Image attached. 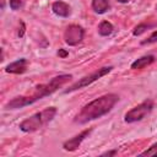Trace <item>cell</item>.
<instances>
[{
    "mask_svg": "<svg viewBox=\"0 0 157 157\" xmlns=\"http://www.w3.org/2000/svg\"><path fill=\"white\" fill-rule=\"evenodd\" d=\"M71 78H72V76L71 75H67V74H63V75L55 76L49 82L42 83V85L37 86L34 88V91L32 92V94H28V96H18V97L12 98L11 101H9L6 103L5 108L6 109H20V108H23L26 105L33 104L34 102H37V101H39V99H42V98H44V97L50 96L52 93H54L56 90H59L66 82H69Z\"/></svg>",
    "mask_w": 157,
    "mask_h": 157,
    "instance_id": "cell-1",
    "label": "cell"
},
{
    "mask_svg": "<svg viewBox=\"0 0 157 157\" xmlns=\"http://www.w3.org/2000/svg\"><path fill=\"white\" fill-rule=\"evenodd\" d=\"M118 101L119 97L114 93L103 94L93 99L92 102L87 103L86 105H83L82 109L78 112V114L75 117L74 121L77 124H86L91 120L98 119L105 115L107 113H109L113 109V107L118 103Z\"/></svg>",
    "mask_w": 157,
    "mask_h": 157,
    "instance_id": "cell-2",
    "label": "cell"
},
{
    "mask_svg": "<svg viewBox=\"0 0 157 157\" xmlns=\"http://www.w3.org/2000/svg\"><path fill=\"white\" fill-rule=\"evenodd\" d=\"M56 113H58V109L55 107L45 108V109L31 115L29 118L25 119L22 123H20L18 128H20V130H22L25 132L37 131V130L42 129L43 126H45L48 123H50L55 118Z\"/></svg>",
    "mask_w": 157,
    "mask_h": 157,
    "instance_id": "cell-3",
    "label": "cell"
},
{
    "mask_svg": "<svg viewBox=\"0 0 157 157\" xmlns=\"http://www.w3.org/2000/svg\"><path fill=\"white\" fill-rule=\"evenodd\" d=\"M112 70H113V66H103V67H101V69L93 71L92 74H90V75H87V76H83L82 78H80V80L76 81L75 83H72L67 90H65V93H70V92H74V91L80 90V88H83V87H86V86L93 83L94 81L99 80L101 77L105 76V75L109 74Z\"/></svg>",
    "mask_w": 157,
    "mask_h": 157,
    "instance_id": "cell-4",
    "label": "cell"
},
{
    "mask_svg": "<svg viewBox=\"0 0 157 157\" xmlns=\"http://www.w3.org/2000/svg\"><path fill=\"white\" fill-rule=\"evenodd\" d=\"M153 108V101L151 99H146L142 103L137 104L136 107H134L132 109H130L126 114H125V118L124 120L126 123H135V121H139V120H142Z\"/></svg>",
    "mask_w": 157,
    "mask_h": 157,
    "instance_id": "cell-5",
    "label": "cell"
},
{
    "mask_svg": "<svg viewBox=\"0 0 157 157\" xmlns=\"http://www.w3.org/2000/svg\"><path fill=\"white\" fill-rule=\"evenodd\" d=\"M85 36V31L78 25H70L64 33V40L69 45H76L82 42Z\"/></svg>",
    "mask_w": 157,
    "mask_h": 157,
    "instance_id": "cell-6",
    "label": "cell"
},
{
    "mask_svg": "<svg viewBox=\"0 0 157 157\" xmlns=\"http://www.w3.org/2000/svg\"><path fill=\"white\" fill-rule=\"evenodd\" d=\"M91 131H92V129H86V130H83L82 132H80L78 135H76V136H74V137L66 140V141L63 144V148H64L65 151H76V150L80 147V145L82 144V141L90 135Z\"/></svg>",
    "mask_w": 157,
    "mask_h": 157,
    "instance_id": "cell-7",
    "label": "cell"
},
{
    "mask_svg": "<svg viewBox=\"0 0 157 157\" xmlns=\"http://www.w3.org/2000/svg\"><path fill=\"white\" fill-rule=\"evenodd\" d=\"M27 65H28L27 59L21 58L18 60L9 64L6 66V69H5V71L9 72V74H23L27 70Z\"/></svg>",
    "mask_w": 157,
    "mask_h": 157,
    "instance_id": "cell-8",
    "label": "cell"
},
{
    "mask_svg": "<svg viewBox=\"0 0 157 157\" xmlns=\"http://www.w3.org/2000/svg\"><path fill=\"white\" fill-rule=\"evenodd\" d=\"M52 10L59 17H67L70 15V6L66 2H64L63 0H58V1L53 2Z\"/></svg>",
    "mask_w": 157,
    "mask_h": 157,
    "instance_id": "cell-9",
    "label": "cell"
},
{
    "mask_svg": "<svg viewBox=\"0 0 157 157\" xmlns=\"http://www.w3.org/2000/svg\"><path fill=\"white\" fill-rule=\"evenodd\" d=\"M155 61V56L153 55H145V56H141L139 59H136L132 64H131V69L134 70H140V69H144L145 66L152 64Z\"/></svg>",
    "mask_w": 157,
    "mask_h": 157,
    "instance_id": "cell-10",
    "label": "cell"
},
{
    "mask_svg": "<svg viewBox=\"0 0 157 157\" xmlns=\"http://www.w3.org/2000/svg\"><path fill=\"white\" fill-rule=\"evenodd\" d=\"M109 0H92V9L96 13H104L109 10Z\"/></svg>",
    "mask_w": 157,
    "mask_h": 157,
    "instance_id": "cell-11",
    "label": "cell"
},
{
    "mask_svg": "<svg viewBox=\"0 0 157 157\" xmlns=\"http://www.w3.org/2000/svg\"><path fill=\"white\" fill-rule=\"evenodd\" d=\"M113 31H114V27H113V25H112L110 22H108V21H102V22L99 23V26H98V33H99L101 36H103V37H107V36L112 34Z\"/></svg>",
    "mask_w": 157,
    "mask_h": 157,
    "instance_id": "cell-12",
    "label": "cell"
},
{
    "mask_svg": "<svg viewBox=\"0 0 157 157\" xmlns=\"http://www.w3.org/2000/svg\"><path fill=\"white\" fill-rule=\"evenodd\" d=\"M155 26H156L155 23H140V25H137V26L134 28L132 34H134V36H140V34L145 33L147 29H150V28H152V27H155Z\"/></svg>",
    "mask_w": 157,
    "mask_h": 157,
    "instance_id": "cell-13",
    "label": "cell"
},
{
    "mask_svg": "<svg viewBox=\"0 0 157 157\" xmlns=\"http://www.w3.org/2000/svg\"><path fill=\"white\" fill-rule=\"evenodd\" d=\"M139 156H152V157H157V142H155L153 145H151L147 150H145L144 152H141Z\"/></svg>",
    "mask_w": 157,
    "mask_h": 157,
    "instance_id": "cell-14",
    "label": "cell"
},
{
    "mask_svg": "<svg viewBox=\"0 0 157 157\" xmlns=\"http://www.w3.org/2000/svg\"><path fill=\"white\" fill-rule=\"evenodd\" d=\"M156 42H157V31H155L147 39L142 40L141 44H152V43H156Z\"/></svg>",
    "mask_w": 157,
    "mask_h": 157,
    "instance_id": "cell-15",
    "label": "cell"
},
{
    "mask_svg": "<svg viewBox=\"0 0 157 157\" xmlns=\"http://www.w3.org/2000/svg\"><path fill=\"white\" fill-rule=\"evenodd\" d=\"M9 4H10V7H11L12 10H18L20 6L22 5V1H21V0H10Z\"/></svg>",
    "mask_w": 157,
    "mask_h": 157,
    "instance_id": "cell-16",
    "label": "cell"
},
{
    "mask_svg": "<svg viewBox=\"0 0 157 157\" xmlns=\"http://www.w3.org/2000/svg\"><path fill=\"white\" fill-rule=\"evenodd\" d=\"M58 55H59L60 58H66V56L69 55V52L61 48V49H59V50H58Z\"/></svg>",
    "mask_w": 157,
    "mask_h": 157,
    "instance_id": "cell-17",
    "label": "cell"
},
{
    "mask_svg": "<svg viewBox=\"0 0 157 157\" xmlns=\"http://www.w3.org/2000/svg\"><path fill=\"white\" fill-rule=\"evenodd\" d=\"M20 25H21V28L18 29V37H23V33H25V29H26V26H25V23L21 21L20 22Z\"/></svg>",
    "mask_w": 157,
    "mask_h": 157,
    "instance_id": "cell-18",
    "label": "cell"
},
{
    "mask_svg": "<svg viewBox=\"0 0 157 157\" xmlns=\"http://www.w3.org/2000/svg\"><path fill=\"white\" fill-rule=\"evenodd\" d=\"M117 153V150H113V151H107L104 153H102V156H114Z\"/></svg>",
    "mask_w": 157,
    "mask_h": 157,
    "instance_id": "cell-19",
    "label": "cell"
},
{
    "mask_svg": "<svg viewBox=\"0 0 157 157\" xmlns=\"http://www.w3.org/2000/svg\"><path fill=\"white\" fill-rule=\"evenodd\" d=\"M119 2H121V4H126V2H129L130 0H118Z\"/></svg>",
    "mask_w": 157,
    "mask_h": 157,
    "instance_id": "cell-20",
    "label": "cell"
},
{
    "mask_svg": "<svg viewBox=\"0 0 157 157\" xmlns=\"http://www.w3.org/2000/svg\"><path fill=\"white\" fill-rule=\"evenodd\" d=\"M156 9H157V5H156Z\"/></svg>",
    "mask_w": 157,
    "mask_h": 157,
    "instance_id": "cell-21",
    "label": "cell"
}]
</instances>
